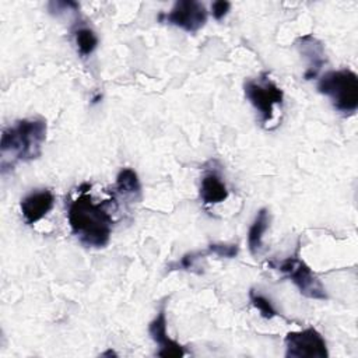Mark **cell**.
I'll return each instance as SVG.
<instances>
[{"instance_id":"8","label":"cell","mask_w":358,"mask_h":358,"mask_svg":"<svg viewBox=\"0 0 358 358\" xmlns=\"http://www.w3.org/2000/svg\"><path fill=\"white\" fill-rule=\"evenodd\" d=\"M148 333L151 338L158 344L159 350L157 351L158 357L164 358H180L186 354V350L182 344L178 341L172 340L168 336L166 331V313H165V306L162 305L161 309L158 310L157 316L150 322L148 324Z\"/></svg>"},{"instance_id":"7","label":"cell","mask_w":358,"mask_h":358,"mask_svg":"<svg viewBox=\"0 0 358 358\" xmlns=\"http://www.w3.org/2000/svg\"><path fill=\"white\" fill-rule=\"evenodd\" d=\"M158 21L178 27L186 32H197L207 22V8L196 0H179L169 13H161Z\"/></svg>"},{"instance_id":"4","label":"cell","mask_w":358,"mask_h":358,"mask_svg":"<svg viewBox=\"0 0 358 358\" xmlns=\"http://www.w3.org/2000/svg\"><path fill=\"white\" fill-rule=\"evenodd\" d=\"M275 270L282 273L298 289L299 292L309 299H327L326 288L313 273V270L301 259L299 248L295 255L285 257L274 266Z\"/></svg>"},{"instance_id":"2","label":"cell","mask_w":358,"mask_h":358,"mask_svg":"<svg viewBox=\"0 0 358 358\" xmlns=\"http://www.w3.org/2000/svg\"><path fill=\"white\" fill-rule=\"evenodd\" d=\"M48 126L41 117L21 119L1 133L0 151L1 165L13 166L17 161H31L41 155L42 144L46 140Z\"/></svg>"},{"instance_id":"3","label":"cell","mask_w":358,"mask_h":358,"mask_svg":"<svg viewBox=\"0 0 358 358\" xmlns=\"http://www.w3.org/2000/svg\"><path fill=\"white\" fill-rule=\"evenodd\" d=\"M317 91L326 95L343 115H354L358 108V76L350 69L330 70L319 77Z\"/></svg>"},{"instance_id":"11","label":"cell","mask_w":358,"mask_h":358,"mask_svg":"<svg viewBox=\"0 0 358 358\" xmlns=\"http://www.w3.org/2000/svg\"><path fill=\"white\" fill-rule=\"evenodd\" d=\"M228 189L221 176L215 172L206 173L200 180L199 196L204 204H217L228 199Z\"/></svg>"},{"instance_id":"5","label":"cell","mask_w":358,"mask_h":358,"mask_svg":"<svg viewBox=\"0 0 358 358\" xmlns=\"http://www.w3.org/2000/svg\"><path fill=\"white\" fill-rule=\"evenodd\" d=\"M243 91L246 99L259 113L262 123L270 122L274 115V106L282 105V90L266 74L257 80H248L243 85Z\"/></svg>"},{"instance_id":"12","label":"cell","mask_w":358,"mask_h":358,"mask_svg":"<svg viewBox=\"0 0 358 358\" xmlns=\"http://www.w3.org/2000/svg\"><path fill=\"white\" fill-rule=\"evenodd\" d=\"M112 194L127 200H138L141 196V185L138 175L131 168H123L116 176Z\"/></svg>"},{"instance_id":"14","label":"cell","mask_w":358,"mask_h":358,"mask_svg":"<svg viewBox=\"0 0 358 358\" xmlns=\"http://www.w3.org/2000/svg\"><path fill=\"white\" fill-rule=\"evenodd\" d=\"M74 41L77 45V50L83 57L90 56L98 46V36L88 27H78L74 31Z\"/></svg>"},{"instance_id":"13","label":"cell","mask_w":358,"mask_h":358,"mask_svg":"<svg viewBox=\"0 0 358 358\" xmlns=\"http://www.w3.org/2000/svg\"><path fill=\"white\" fill-rule=\"evenodd\" d=\"M270 225V214L267 208H260L248 231V249L256 256L263 248V235Z\"/></svg>"},{"instance_id":"1","label":"cell","mask_w":358,"mask_h":358,"mask_svg":"<svg viewBox=\"0 0 358 358\" xmlns=\"http://www.w3.org/2000/svg\"><path fill=\"white\" fill-rule=\"evenodd\" d=\"M90 187L87 183L81 185L78 196L69 201L67 221L80 243L87 248H103L110 239L113 220L106 208L109 203H95L88 193Z\"/></svg>"},{"instance_id":"6","label":"cell","mask_w":358,"mask_h":358,"mask_svg":"<svg viewBox=\"0 0 358 358\" xmlns=\"http://www.w3.org/2000/svg\"><path fill=\"white\" fill-rule=\"evenodd\" d=\"M287 358H327V344L323 336L315 327H306L298 331H288L285 338Z\"/></svg>"},{"instance_id":"16","label":"cell","mask_w":358,"mask_h":358,"mask_svg":"<svg viewBox=\"0 0 358 358\" xmlns=\"http://www.w3.org/2000/svg\"><path fill=\"white\" fill-rule=\"evenodd\" d=\"M207 252L208 255L213 253L218 257L234 259L239 252V246L236 243H210Z\"/></svg>"},{"instance_id":"10","label":"cell","mask_w":358,"mask_h":358,"mask_svg":"<svg viewBox=\"0 0 358 358\" xmlns=\"http://www.w3.org/2000/svg\"><path fill=\"white\" fill-rule=\"evenodd\" d=\"M296 46L301 55L306 56L309 60L308 69L305 71V78H316L322 66L324 64V50L323 45L312 35H303L296 39Z\"/></svg>"},{"instance_id":"9","label":"cell","mask_w":358,"mask_h":358,"mask_svg":"<svg viewBox=\"0 0 358 358\" xmlns=\"http://www.w3.org/2000/svg\"><path fill=\"white\" fill-rule=\"evenodd\" d=\"M55 204V196L49 189L35 190L21 199L20 208L25 224L34 225L41 221Z\"/></svg>"},{"instance_id":"18","label":"cell","mask_w":358,"mask_h":358,"mask_svg":"<svg viewBox=\"0 0 358 358\" xmlns=\"http://www.w3.org/2000/svg\"><path fill=\"white\" fill-rule=\"evenodd\" d=\"M231 8V3L227 0H217L211 4V14L214 17V20L221 21L229 11Z\"/></svg>"},{"instance_id":"15","label":"cell","mask_w":358,"mask_h":358,"mask_svg":"<svg viewBox=\"0 0 358 358\" xmlns=\"http://www.w3.org/2000/svg\"><path fill=\"white\" fill-rule=\"evenodd\" d=\"M249 299H250L252 305L260 312V315H262L264 319H273V317L278 316V312H277V309L274 308L273 302H271L267 296H264L263 294L257 292L256 289L252 288V289L249 291Z\"/></svg>"},{"instance_id":"19","label":"cell","mask_w":358,"mask_h":358,"mask_svg":"<svg viewBox=\"0 0 358 358\" xmlns=\"http://www.w3.org/2000/svg\"><path fill=\"white\" fill-rule=\"evenodd\" d=\"M102 355H116L112 350H109V351H105V352H102Z\"/></svg>"},{"instance_id":"17","label":"cell","mask_w":358,"mask_h":358,"mask_svg":"<svg viewBox=\"0 0 358 358\" xmlns=\"http://www.w3.org/2000/svg\"><path fill=\"white\" fill-rule=\"evenodd\" d=\"M204 255H208V252H201V250H196V252H189L186 253L180 262H178V267H182V268H186V270H192L194 267V263Z\"/></svg>"}]
</instances>
